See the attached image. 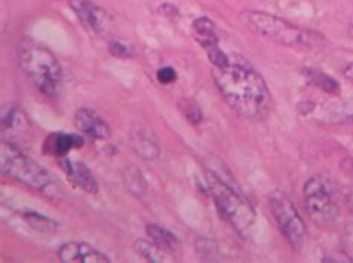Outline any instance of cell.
Instances as JSON below:
<instances>
[{"mask_svg": "<svg viewBox=\"0 0 353 263\" xmlns=\"http://www.w3.org/2000/svg\"><path fill=\"white\" fill-rule=\"evenodd\" d=\"M213 81L222 98L241 118L263 120L272 114L273 97L263 74L243 59H230L224 67H213Z\"/></svg>", "mask_w": 353, "mask_h": 263, "instance_id": "obj_1", "label": "cell"}, {"mask_svg": "<svg viewBox=\"0 0 353 263\" xmlns=\"http://www.w3.org/2000/svg\"><path fill=\"white\" fill-rule=\"evenodd\" d=\"M178 78V74H176V70L172 67H163L157 72V79L163 85H170Z\"/></svg>", "mask_w": 353, "mask_h": 263, "instance_id": "obj_24", "label": "cell"}, {"mask_svg": "<svg viewBox=\"0 0 353 263\" xmlns=\"http://www.w3.org/2000/svg\"><path fill=\"white\" fill-rule=\"evenodd\" d=\"M18 61L21 69L45 96L55 97L63 85V70L57 57L43 45L24 41L20 45Z\"/></svg>", "mask_w": 353, "mask_h": 263, "instance_id": "obj_4", "label": "cell"}, {"mask_svg": "<svg viewBox=\"0 0 353 263\" xmlns=\"http://www.w3.org/2000/svg\"><path fill=\"white\" fill-rule=\"evenodd\" d=\"M208 57L213 64V67H224L230 61L228 55L225 52H222L218 46H213V48L208 50Z\"/></svg>", "mask_w": 353, "mask_h": 263, "instance_id": "obj_23", "label": "cell"}, {"mask_svg": "<svg viewBox=\"0 0 353 263\" xmlns=\"http://www.w3.org/2000/svg\"><path fill=\"white\" fill-rule=\"evenodd\" d=\"M304 204L309 218L318 224H331L339 218L334 186L328 177L313 176L304 185Z\"/></svg>", "mask_w": 353, "mask_h": 263, "instance_id": "obj_6", "label": "cell"}, {"mask_svg": "<svg viewBox=\"0 0 353 263\" xmlns=\"http://www.w3.org/2000/svg\"><path fill=\"white\" fill-rule=\"evenodd\" d=\"M146 235L150 237V240H152L164 250L172 253V255H174V251H178L181 249L178 237H176L174 233H172L169 229L160 227V224H155V223L146 224Z\"/></svg>", "mask_w": 353, "mask_h": 263, "instance_id": "obj_15", "label": "cell"}, {"mask_svg": "<svg viewBox=\"0 0 353 263\" xmlns=\"http://www.w3.org/2000/svg\"><path fill=\"white\" fill-rule=\"evenodd\" d=\"M23 220L29 224L32 229L38 231L41 233H54L59 229L57 223L48 218H45V215L39 213H33V211L23 213Z\"/></svg>", "mask_w": 353, "mask_h": 263, "instance_id": "obj_18", "label": "cell"}, {"mask_svg": "<svg viewBox=\"0 0 353 263\" xmlns=\"http://www.w3.org/2000/svg\"><path fill=\"white\" fill-rule=\"evenodd\" d=\"M0 170L3 176L14 178L51 201L64 198V187L57 177L34 159L24 155L20 147L9 140H2L0 145Z\"/></svg>", "mask_w": 353, "mask_h": 263, "instance_id": "obj_2", "label": "cell"}, {"mask_svg": "<svg viewBox=\"0 0 353 263\" xmlns=\"http://www.w3.org/2000/svg\"><path fill=\"white\" fill-rule=\"evenodd\" d=\"M124 185L127 187V191L136 196H142L146 192V187H148L143 174L141 173V170H137L134 167L128 168L125 171Z\"/></svg>", "mask_w": 353, "mask_h": 263, "instance_id": "obj_20", "label": "cell"}, {"mask_svg": "<svg viewBox=\"0 0 353 263\" xmlns=\"http://www.w3.org/2000/svg\"><path fill=\"white\" fill-rule=\"evenodd\" d=\"M27 128V118L23 114V110L18 106H9L3 110L2 115V129L3 133H15Z\"/></svg>", "mask_w": 353, "mask_h": 263, "instance_id": "obj_17", "label": "cell"}, {"mask_svg": "<svg viewBox=\"0 0 353 263\" xmlns=\"http://www.w3.org/2000/svg\"><path fill=\"white\" fill-rule=\"evenodd\" d=\"M192 32L196 41L203 46L204 50H210L213 46H218V37L215 32V23L206 17H201L192 23Z\"/></svg>", "mask_w": 353, "mask_h": 263, "instance_id": "obj_14", "label": "cell"}, {"mask_svg": "<svg viewBox=\"0 0 353 263\" xmlns=\"http://www.w3.org/2000/svg\"><path fill=\"white\" fill-rule=\"evenodd\" d=\"M307 78L314 87L321 88L327 94H331V96H337L340 92L339 82L321 70H307Z\"/></svg>", "mask_w": 353, "mask_h": 263, "instance_id": "obj_19", "label": "cell"}, {"mask_svg": "<svg viewBox=\"0 0 353 263\" xmlns=\"http://www.w3.org/2000/svg\"><path fill=\"white\" fill-rule=\"evenodd\" d=\"M179 107L182 110V114L185 115V118H187L190 122H192V124H199V122H201L203 115L197 103H194L192 100H182L179 103Z\"/></svg>", "mask_w": 353, "mask_h": 263, "instance_id": "obj_21", "label": "cell"}, {"mask_svg": "<svg viewBox=\"0 0 353 263\" xmlns=\"http://www.w3.org/2000/svg\"><path fill=\"white\" fill-rule=\"evenodd\" d=\"M75 127L83 136H87L96 142H105L110 136L109 125L106 120L99 116L94 110L82 107L75 114Z\"/></svg>", "mask_w": 353, "mask_h": 263, "instance_id": "obj_10", "label": "cell"}, {"mask_svg": "<svg viewBox=\"0 0 353 263\" xmlns=\"http://www.w3.org/2000/svg\"><path fill=\"white\" fill-rule=\"evenodd\" d=\"M69 5L88 32L101 34L108 30L110 17L105 9L99 8L94 2H91V0H69Z\"/></svg>", "mask_w": 353, "mask_h": 263, "instance_id": "obj_8", "label": "cell"}, {"mask_svg": "<svg viewBox=\"0 0 353 263\" xmlns=\"http://www.w3.org/2000/svg\"><path fill=\"white\" fill-rule=\"evenodd\" d=\"M59 259L63 263H109V257L99 251L91 244L82 241H70L63 244L57 253Z\"/></svg>", "mask_w": 353, "mask_h": 263, "instance_id": "obj_9", "label": "cell"}, {"mask_svg": "<svg viewBox=\"0 0 353 263\" xmlns=\"http://www.w3.org/2000/svg\"><path fill=\"white\" fill-rule=\"evenodd\" d=\"M59 165L64 171V174L69 177V180L75 185L78 189L88 195H94L97 192V180L85 164L81 161H73V159L63 158L59 161Z\"/></svg>", "mask_w": 353, "mask_h": 263, "instance_id": "obj_11", "label": "cell"}, {"mask_svg": "<svg viewBox=\"0 0 353 263\" xmlns=\"http://www.w3.org/2000/svg\"><path fill=\"white\" fill-rule=\"evenodd\" d=\"M130 142H132V147L137 156L145 159V161H152L160 155V146H158L157 138L150 129H134L132 137H130Z\"/></svg>", "mask_w": 353, "mask_h": 263, "instance_id": "obj_13", "label": "cell"}, {"mask_svg": "<svg viewBox=\"0 0 353 263\" xmlns=\"http://www.w3.org/2000/svg\"><path fill=\"white\" fill-rule=\"evenodd\" d=\"M240 23L252 33L263 36L285 46H307L314 48L325 43L323 36L261 11H243L239 15Z\"/></svg>", "mask_w": 353, "mask_h": 263, "instance_id": "obj_3", "label": "cell"}, {"mask_svg": "<svg viewBox=\"0 0 353 263\" xmlns=\"http://www.w3.org/2000/svg\"><path fill=\"white\" fill-rule=\"evenodd\" d=\"M268 207L285 238L292 247H300L305 238V227L294 202L282 191H274L268 196Z\"/></svg>", "mask_w": 353, "mask_h": 263, "instance_id": "obj_7", "label": "cell"}, {"mask_svg": "<svg viewBox=\"0 0 353 263\" xmlns=\"http://www.w3.org/2000/svg\"><path fill=\"white\" fill-rule=\"evenodd\" d=\"M82 146H83V138L77 134L54 133L48 138H46L42 150L50 156L64 158L72 149H78Z\"/></svg>", "mask_w": 353, "mask_h": 263, "instance_id": "obj_12", "label": "cell"}, {"mask_svg": "<svg viewBox=\"0 0 353 263\" xmlns=\"http://www.w3.org/2000/svg\"><path fill=\"white\" fill-rule=\"evenodd\" d=\"M134 250L139 256H142L143 259L154 263L172 260V253L158 246V244H155L152 240L151 241L137 240L134 242Z\"/></svg>", "mask_w": 353, "mask_h": 263, "instance_id": "obj_16", "label": "cell"}, {"mask_svg": "<svg viewBox=\"0 0 353 263\" xmlns=\"http://www.w3.org/2000/svg\"><path fill=\"white\" fill-rule=\"evenodd\" d=\"M109 52L112 54L114 57H118V59H128L133 55L132 46H128L119 41H112L109 43Z\"/></svg>", "mask_w": 353, "mask_h": 263, "instance_id": "obj_22", "label": "cell"}, {"mask_svg": "<svg viewBox=\"0 0 353 263\" xmlns=\"http://www.w3.org/2000/svg\"><path fill=\"white\" fill-rule=\"evenodd\" d=\"M343 73H345V76H346L350 82H353V63H352V64H349L347 67L345 69V72H343Z\"/></svg>", "mask_w": 353, "mask_h": 263, "instance_id": "obj_26", "label": "cell"}, {"mask_svg": "<svg viewBox=\"0 0 353 263\" xmlns=\"http://www.w3.org/2000/svg\"><path fill=\"white\" fill-rule=\"evenodd\" d=\"M209 189L219 214L237 232L245 233L255 222V210L249 201L215 174L208 176Z\"/></svg>", "mask_w": 353, "mask_h": 263, "instance_id": "obj_5", "label": "cell"}, {"mask_svg": "<svg viewBox=\"0 0 353 263\" xmlns=\"http://www.w3.org/2000/svg\"><path fill=\"white\" fill-rule=\"evenodd\" d=\"M345 202L347 209L353 213V187H349V189L345 191Z\"/></svg>", "mask_w": 353, "mask_h": 263, "instance_id": "obj_25", "label": "cell"}]
</instances>
